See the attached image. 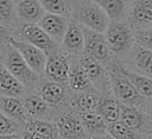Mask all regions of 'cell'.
<instances>
[{
  "instance_id": "21",
  "label": "cell",
  "mask_w": 152,
  "mask_h": 139,
  "mask_svg": "<svg viewBox=\"0 0 152 139\" xmlns=\"http://www.w3.org/2000/svg\"><path fill=\"white\" fill-rule=\"evenodd\" d=\"M80 119L88 137L103 138L108 135V124L97 112L80 114Z\"/></svg>"
},
{
  "instance_id": "38",
  "label": "cell",
  "mask_w": 152,
  "mask_h": 139,
  "mask_svg": "<svg viewBox=\"0 0 152 139\" xmlns=\"http://www.w3.org/2000/svg\"><path fill=\"white\" fill-rule=\"evenodd\" d=\"M103 139H114V138H112V137H109V135H106V137H103Z\"/></svg>"
},
{
  "instance_id": "34",
  "label": "cell",
  "mask_w": 152,
  "mask_h": 139,
  "mask_svg": "<svg viewBox=\"0 0 152 139\" xmlns=\"http://www.w3.org/2000/svg\"><path fill=\"white\" fill-rule=\"evenodd\" d=\"M142 110H145V113L147 114V116L150 118V120H151V122H152V100H150V101L147 102V105L145 106V108H144Z\"/></svg>"
},
{
  "instance_id": "11",
  "label": "cell",
  "mask_w": 152,
  "mask_h": 139,
  "mask_svg": "<svg viewBox=\"0 0 152 139\" xmlns=\"http://www.w3.org/2000/svg\"><path fill=\"white\" fill-rule=\"evenodd\" d=\"M70 65L71 63L69 62L68 56L61 52H56L48 57L44 75L45 77H48L49 81L65 84L68 83Z\"/></svg>"
},
{
  "instance_id": "22",
  "label": "cell",
  "mask_w": 152,
  "mask_h": 139,
  "mask_svg": "<svg viewBox=\"0 0 152 139\" xmlns=\"http://www.w3.org/2000/svg\"><path fill=\"white\" fill-rule=\"evenodd\" d=\"M23 102L30 120H45L50 116L51 107L38 94H27Z\"/></svg>"
},
{
  "instance_id": "14",
  "label": "cell",
  "mask_w": 152,
  "mask_h": 139,
  "mask_svg": "<svg viewBox=\"0 0 152 139\" xmlns=\"http://www.w3.org/2000/svg\"><path fill=\"white\" fill-rule=\"evenodd\" d=\"M61 46L65 53L81 57L84 53V33L82 26L71 20Z\"/></svg>"
},
{
  "instance_id": "18",
  "label": "cell",
  "mask_w": 152,
  "mask_h": 139,
  "mask_svg": "<svg viewBox=\"0 0 152 139\" xmlns=\"http://www.w3.org/2000/svg\"><path fill=\"white\" fill-rule=\"evenodd\" d=\"M68 86L74 93H82L88 90H95L86 70L81 65L78 57L77 61H72L70 65V72L68 78Z\"/></svg>"
},
{
  "instance_id": "10",
  "label": "cell",
  "mask_w": 152,
  "mask_h": 139,
  "mask_svg": "<svg viewBox=\"0 0 152 139\" xmlns=\"http://www.w3.org/2000/svg\"><path fill=\"white\" fill-rule=\"evenodd\" d=\"M121 64L133 72L152 78V51L144 49L138 44L134 45L129 56Z\"/></svg>"
},
{
  "instance_id": "6",
  "label": "cell",
  "mask_w": 152,
  "mask_h": 139,
  "mask_svg": "<svg viewBox=\"0 0 152 139\" xmlns=\"http://www.w3.org/2000/svg\"><path fill=\"white\" fill-rule=\"evenodd\" d=\"M4 65L8 69V71L26 88V87H33L38 82V75L31 70V68L27 65V63L24 61L21 55L8 44L7 51L4 55Z\"/></svg>"
},
{
  "instance_id": "12",
  "label": "cell",
  "mask_w": 152,
  "mask_h": 139,
  "mask_svg": "<svg viewBox=\"0 0 152 139\" xmlns=\"http://www.w3.org/2000/svg\"><path fill=\"white\" fill-rule=\"evenodd\" d=\"M128 23L134 31L152 30V0L132 1Z\"/></svg>"
},
{
  "instance_id": "29",
  "label": "cell",
  "mask_w": 152,
  "mask_h": 139,
  "mask_svg": "<svg viewBox=\"0 0 152 139\" xmlns=\"http://www.w3.org/2000/svg\"><path fill=\"white\" fill-rule=\"evenodd\" d=\"M108 135L114 139H146V137L135 133L121 121L108 125Z\"/></svg>"
},
{
  "instance_id": "36",
  "label": "cell",
  "mask_w": 152,
  "mask_h": 139,
  "mask_svg": "<svg viewBox=\"0 0 152 139\" xmlns=\"http://www.w3.org/2000/svg\"><path fill=\"white\" fill-rule=\"evenodd\" d=\"M0 139H24V137H23V134H19V133H14V134H11V135L0 137Z\"/></svg>"
},
{
  "instance_id": "5",
  "label": "cell",
  "mask_w": 152,
  "mask_h": 139,
  "mask_svg": "<svg viewBox=\"0 0 152 139\" xmlns=\"http://www.w3.org/2000/svg\"><path fill=\"white\" fill-rule=\"evenodd\" d=\"M82 29L84 33V53L83 55L91 57L95 61L103 64L106 68H109L115 62V58L108 46L104 34L88 30L86 27H82Z\"/></svg>"
},
{
  "instance_id": "15",
  "label": "cell",
  "mask_w": 152,
  "mask_h": 139,
  "mask_svg": "<svg viewBox=\"0 0 152 139\" xmlns=\"http://www.w3.org/2000/svg\"><path fill=\"white\" fill-rule=\"evenodd\" d=\"M69 23H70V20L68 18L46 13L43 17V19L39 21L38 25L49 34V37L53 42H56L58 45H61L63 42V38L65 36V32L68 30Z\"/></svg>"
},
{
  "instance_id": "24",
  "label": "cell",
  "mask_w": 152,
  "mask_h": 139,
  "mask_svg": "<svg viewBox=\"0 0 152 139\" xmlns=\"http://www.w3.org/2000/svg\"><path fill=\"white\" fill-rule=\"evenodd\" d=\"M25 93V87L8 71V69L0 62V94L1 96L20 97Z\"/></svg>"
},
{
  "instance_id": "23",
  "label": "cell",
  "mask_w": 152,
  "mask_h": 139,
  "mask_svg": "<svg viewBox=\"0 0 152 139\" xmlns=\"http://www.w3.org/2000/svg\"><path fill=\"white\" fill-rule=\"evenodd\" d=\"M121 107L122 105L119 102V100L113 94H108V95L101 96L96 112L104 119V121L108 125H110V124L120 121Z\"/></svg>"
},
{
  "instance_id": "37",
  "label": "cell",
  "mask_w": 152,
  "mask_h": 139,
  "mask_svg": "<svg viewBox=\"0 0 152 139\" xmlns=\"http://www.w3.org/2000/svg\"><path fill=\"white\" fill-rule=\"evenodd\" d=\"M86 139H103V138H95V137H87Z\"/></svg>"
},
{
  "instance_id": "33",
  "label": "cell",
  "mask_w": 152,
  "mask_h": 139,
  "mask_svg": "<svg viewBox=\"0 0 152 139\" xmlns=\"http://www.w3.org/2000/svg\"><path fill=\"white\" fill-rule=\"evenodd\" d=\"M23 137H24V139H45V138H42L38 134L32 133V132H28V131H25L23 133Z\"/></svg>"
},
{
  "instance_id": "8",
  "label": "cell",
  "mask_w": 152,
  "mask_h": 139,
  "mask_svg": "<svg viewBox=\"0 0 152 139\" xmlns=\"http://www.w3.org/2000/svg\"><path fill=\"white\" fill-rule=\"evenodd\" d=\"M8 44L12 45L21 55V57L24 58V61L27 63V65L31 68L32 71H34L38 76L44 75L45 65H46L48 57H49L44 51L15 37H10Z\"/></svg>"
},
{
  "instance_id": "35",
  "label": "cell",
  "mask_w": 152,
  "mask_h": 139,
  "mask_svg": "<svg viewBox=\"0 0 152 139\" xmlns=\"http://www.w3.org/2000/svg\"><path fill=\"white\" fill-rule=\"evenodd\" d=\"M5 38H7V40L10 38L8 34H7V27H5L2 24H0V40H2Z\"/></svg>"
},
{
  "instance_id": "25",
  "label": "cell",
  "mask_w": 152,
  "mask_h": 139,
  "mask_svg": "<svg viewBox=\"0 0 152 139\" xmlns=\"http://www.w3.org/2000/svg\"><path fill=\"white\" fill-rule=\"evenodd\" d=\"M38 95L50 106H58L66 99V89L64 84L46 81L39 86Z\"/></svg>"
},
{
  "instance_id": "3",
  "label": "cell",
  "mask_w": 152,
  "mask_h": 139,
  "mask_svg": "<svg viewBox=\"0 0 152 139\" xmlns=\"http://www.w3.org/2000/svg\"><path fill=\"white\" fill-rule=\"evenodd\" d=\"M104 37L115 61L124 63L135 45L134 30L129 23L110 21Z\"/></svg>"
},
{
  "instance_id": "2",
  "label": "cell",
  "mask_w": 152,
  "mask_h": 139,
  "mask_svg": "<svg viewBox=\"0 0 152 139\" xmlns=\"http://www.w3.org/2000/svg\"><path fill=\"white\" fill-rule=\"evenodd\" d=\"M71 19L88 30L106 33L110 20L97 1H70Z\"/></svg>"
},
{
  "instance_id": "1",
  "label": "cell",
  "mask_w": 152,
  "mask_h": 139,
  "mask_svg": "<svg viewBox=\"0 0 152 139\" xmlns=\"http://www.w3.org/2000/svg\"><path fill=\"white\" fill-rule=\"evenodd\" d=\"M108 71H109V78H110L112 94L119 100V102L124 106L144 109L150 100L140 95L139 91L134 88L132 82L124 74L122 64L115 61L108 68Z\"/></svg>"
},
{
  "instance_id": "27",
  "label": "cell",
  "mask_w": 152,
  "mask_h": 139,
  "mask_svg": "<svg viewBox=\"0 0 152 139\" xmlns=\"http://www.w3.org/2000/svg\"><path fill=\"white\" fill-rule=\"evenodd\" d=\"M122 71L128 77V80L132 82V84L139 91L140 95H142L144 97H146L148 100H152V78L140 75V74H137V72H133V71L126 69L124 65H122Z\"/></svg>"
},
{
  "instance_id": "30",
  "label": "cell",
  "mask_w": 152,
  "mask_h": 139,
  "mask_svg": "<svg viewBox=\"0 0 152 139\" xmlns=\"http://www.w3.org/2000/svg\"><path fill=\"white\" fill-rule=\"evenodd\" d=\"M15 19H18L15 12V1L0 0V24L8 27L15 21Z\"/></svg>"
},
{
  "instance_id": "7",
  "label": "cell",
  "mask_w": 152,
  "mask_h": 139,
  "mask_svg": "<svg viewBox=\"0 0 152 139\" xmlns=\"http://www.w3.org/2000/svg\"><path fill=\"white\" fill-rule=\"evenodd\" d=\"M78 61H80L81 65L83 67V69L86 70L94 89L96 91H99L101 95L112 94L108 68H106L100 62H97L94 58L88 57L86 55H82L81 57H78Z\"/></svg>"
},
{
  "instance_id": "32",
  "label": "cell",
  "mask_w": 152,
  "mask_h": 139,
  "mask_svg": "<svg viewBox=\"0 0 152 139\" xmlns=\"http://www.w3.org/2000/svg\"><path fill=\"white\" fill-rule=\"evenodd\" d=\"M134 37H135V44L152 51V30L134 31Z\"/></svg>"
},
{
  "instance_id": "31",
  "label": "cell",
  "mask_w": 152,
  "mask_h": 139,
  "mask_svg": "<svg viewBox=\"0 0 152 139\" xmlns=\"http://www.w3.org/2000/svg\"><path fill=\"white\" fill-rule=\"evenodd\" d=\"M18 125L19 122L7 118L5 114L0 112V137L11 135L18 132Z\"/></svg>"
},
{
  "instance_id": "20",
  "label": "cell",
  "mask_w": 152,
  "mask_h": 139,
  "mask_svg": "<svg viewBox=\"0 0 152 139\" xmlns=\"http://www.w3.org/2000/svg\"><path fill=\"white\" fill-rule=\"evenodd\" d=\"M97 4L106 12L110 21H128L132 1L122 0H100Z\"/></svg>"
},
{
  "instance_id": "16",
  "label": "cell",
  "mask_w": 152,
  "mask_h": 139,
  "mask_svg": "<svg viewBox=\"0 0 152 139\" xmlns=\"http://www.w3.org/2000/svg\"><path fill=\"white\" fill-rule=\"evenodd\" d=\"M15 12L18 19L24 24H39L46 14L40 1L34 0L15 1Z\"/></svg>"
},
{
  "instance_id": "19",
  "label": "cell",
  "mask_w": 152,
  "mask_h": 139,
  "mask_svg": "<svg viewBox=\"0 0 152 139\" xmlns=\"http://www.w3.org/2000/svg\"><path fill=\"white\" fill-rule=\"evenodd\" d=\"M0 112L19 124H27V121L30 120L25 110L24 102L19 97L0 96Z\"/></svg>"
},
{
  "instance_id": "13",
  "label": "cell",
  "mask_w": 152,
  "mask_h": 139,
  "mask_svg": "<svg viewBox=\"0 0 152 139\" xmlns=\"http://www.w3.org/2000/svg\"><path fill=\"white\" fill-rule=\"evenodd\" d=\"M56 124L62 139H86V132L78 113L65 112L57 119Z\"/></svg>"
},
{
  "instance_id": "39",
  "label": "cell",
  "mask_w": 152,
  "mask_h": 139,
  "mask_svg": "<svg viewBox=\"0 0 152 139\" xmlns=\"http://www.w3.org/2000/svg\"><path fill=\"white\" fill-rule=\"evenodd\" d=\"M146 139H152V133H150V134L146 137Z\"/></svg>"
},
{
  "instance_id": "28",
  "label": "cell",
  "mask_w": 152,
  "mask_h": 139,
  "mask_svg": "<svg viewBox=\"0 0 152 139\" xmlns=\"http://www.w3.org/2000/svg\"><path fill=\"white\" fill-rule=\"evenodd\" d=\"M43 8L45 10L46 13L64 17V18H70L71 17V2L70 1H64V0H45L40 1Z\"/></svg>"
},
{
  "instance_id": "4",
  "label": "cell",
  "mask_w": 152,
  "mask_h": 139,
  "mask_svg": "<svg viewBox=\"0 0 152 139\" xmlns=\"http://www.w3.org/2000/svg\"><path fill=\"white\" fill-rule=\"evenodd\" d=\"M14 36L20 40L30 43L36 48L40 49L48 56L58 52L59 45L56 42H53L38 24L21 23L17 29H14Z\"/></svg>"
},
{
  "instance_id": "26",
  "label": "cell",
  "mask_w": 152,
  "mask_h": 139,
  "mask_svg": "<svg viewBox=\"0 0 152 139\" xmlns=\"http://www.w3.org/2000/svg\"><path fill=\"white\" fill-rule=\"evenodd\" d=\"M25 131L36 133L45 139H57L59 135L57 124L48 120H28Z\"/></svg>"
},
{
  "instance_id": "17",
  "label": "cell",
  "mask_w": 152,
  "mask_h": 139,
  "mask_svg": "<svg viewBox=\"0 0 152 139\" xmlns=\"http://www.w3.org/2000/svg\"><path fill=\"white\" fill-rule=\"evenodd\" d=\"M101 96L102 95L96 90L74 93L69 97V105L78 114L96 112L99 103H100V100H101Z\"/></svg>"
},
{
  "instance_id": "9",
  "label": "cell",
  "mask_w": 152,
  "mask_h": 139,
  "mask_svg": "<svg viewBox=\"0 0 152 139\" xmlns=\"http://www.w3.org/2000/svg\"><path fill=\"white\" fill-rule=\"evenodd\" d=\"M120 121L142 137H147L150 133H152V122L145 110L140 108L122 105Z\"/></svg>"
}]
</instances>
